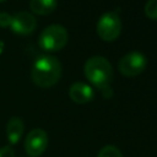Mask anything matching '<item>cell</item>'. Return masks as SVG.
<instances>
[{"mask_svg":"<svg viewBox=\"0 0 157 157\" xmlns=\"http://www.w3.org/2000/svg\"><path fill=\"white\" fill-rule=\"evenodd\" d=\"M61 76V64L53 55H40L32 65L31 77L34 85L42 88L54 86Z\"/></svg>","mask_w":157,"mask_h":157,"instance_id":"6da1fadb","label":"cell"},{"mask_svg":"<svg viewBox=\"0 0 157 157\" xmlns=\"http://www.w3.org/2000/svg\"><path fill=\"white\" fill-rule=\"evenodd\" d=\"M86 78L97 88L109 86L113 78V67L110 63L101 55H94L87 59L83 66Z\"/></svg>","mask_w":157,"mask_h":157,"instance_id":"7a4b0ae2","label":"cell"},{"mask_svg":"<svg viewBox=\"0 0 157 157\" xmlns=\"http://www.w3.org/2000/svg\"><path fill=\"white\" fill-rule=\"evenodd\" d=\"M67 39L69 34L64 26L50 25L40 32L38 44L45 52H58L66 45Z\"/></svg>","mask_w":157,"mask_h":157,"instance_id":"3957f363","label":"cell"},{"mask_svg":"<svg viewBox=\"0 0 157 157\" xmlns=\"http://www.w3.org/2000/svg\"><path fill=\"white\" fill-rule=\"evenodd\" d=\"M96 31L102 40L104 42L115 40L121 32V21L119 15L114 11L104 12L97 21Z\"/></svg>","mask_w":157,"mask_h":157,"instance_id":"277c9868","label":"cell"},{"mask_svg":"<svg viewBox=\"0 0 157 157\" xmlns=\"http://www.w3.org/2000/svg\"><path fill=\"white\" fill-rule=\"evenodd\" d=\"M147 65L146 56L140 52H130L125 54L118 64L119 72L126 77H135L140 75Z\"/></svg>","mask_w":157,"mask_h":157,"instance_id":"5b68a950","label":"cell"},{"mask_svg":"<svg viewBox=\"0 0 157 157\" xmlns=\"http://www.w3.org/2000/svg\"><path fill=\"white\" fill-rule=\"evenodd\" d=\"M48 146V135L43 129L31 130L25 140V150L29 157H39Z\"/></svg>","mask_w":157,"mask_h":157,"instance_id":"8992f818","label":"cell"},{"mask_svg":"<svg viewBox=\"0 0 157 157\" xmlns=\"http://www.w3.org/2000/svg\"><path fill=\"white\" fill-rule=\"evenodd\" d=\"M36 17L27 11H20L16 15H13L10 25L11 31L17 34H29L36 29Z\"/></svg>","mask_w":157,"mask_h":157,"instance_id":"52a82bcc","label":"cell"},{"mask_svg":"<svg viewBox=\"0 0 157 157\" xmlns=\"http://www.w3.org/2000/svg\"><path fill=\"white\" fill-rule=\"evenodd\" d=\"M69 96L77 104H86L93 99L94 91L85 82H75L69 88Z\"/></svg>","mask_w":157,"mask_h":157,"instance_id":"ba28073f","label":"cell"},{"mask_svg":"<svg viewBox=\"0 0 157 157\" xmlns=\"http://www.w3.org/2000/svg\"><path fill=\"white\" fill-rule=\"evenodd\" d=\"M6 137L11 145H16L25 131V123L18 117H12L6 124Z\"/></svg>","mask_w":157,"mask_h":157,"instance_id":"9c48e42d","label":"cell"},{"mask_svg":"<svg viewBox=\"0 0 157 157\" xmlns=\"http://www.w3.org/2000/svg\"><path fill=\"white\" fill-rule=\"evenodd\" d=\"M29 7L37 15H49L56 9V0H31Z\"/></svg>","mask_w":157,"mask_h":157,"instance_id":"30bf717a","label":"cell"},{"mask_svg":"<svg viewBox=\"0 0 157 157\" xmlns=\"http://www.w3.org/2000/svg\"><path fill=\"white\" fill-rule=\"evenodd\" d=\"M97 157H123L120 150L113 145H107L98 152Z\"/></svg>","mask_w":157,"mask_h":157,"instance_id":"8fae6325","label":"cell"},{"mask_svg":"<svg viewBox=\"0 0 157 157\" xmlns=\"http://www.w3.org/2000/svg\"><path fill=\"white\" fill-rule=\"evenodd\" d=\"M145 15L153 21H157V0H147L145 4Z\"/></svg>","mask_w":157,"mask_h":157,"instance_id":"7c38bea8","label":"cell"},{"mask_svg":"<svg viewBox=\"0 0 157 157\" xmlns=\"http://www.w3.org/2000/svg\"><path fill=\"white\" fill-rule=\"evenodd\" d=\"M12 21V16L9 12H0V27L5 28V27H10Z\"/></svg>","mask_w":157,"mask_h":157,"instance_id":"4fadbf2b","label":"cell"},{"mask_svg":"<svg viewBox=\"0 0 157 157\" xmlns=\"http://www.w3.org/2000/svg\"><path fill=\"white\" fill-rule=\"evenodd\" d=\"M0 157H15V151L11 146L0 147Z\"/></svg>","mask_w":157,"mask_h":157,"instance_id":"5bb4252c","label":"cell"},{"mask_svg":"<svg viewBox=\"0 0 157 157\" xmlns=\"http://www.w3.org/2000/svg\"><path fill=\"white\" fill-rule=\"evenodd\" d=\"M101 92H102L104 98H110L113 96V90L110 88V86H105V87L101 88Z\"/></svg>","mask_w":157,"mask_h":157,"instance_id":"9a60e30c","label":"cell"},{"mask_svg":"<svg viewBox=\"0 0 157 157\" xmlns=\"http://www.w3.org/2000/svg\"><path fill=\"white\" fill-rule=\"evenodd\" d=\"M2 49H4V43L0 40V54H1V52H2Z\"/></svg>","mask_w":157,"mask_h":157,"instance_id":"2e32d148","label":"cell"},{"mask_svg":"<svg viewBox=\"0 0 157 157\" xmlns=\"http://www.w3.org/2000/svg\"><path fill=\"white\" fill-rule=\"evenodd\" d=\"M2 1H5V0H0V2H2Z\"/></svg>","mask_w":157,"mask_h":157,"instance_id":"e0dca14e","label":"cell"}]
</instances>
